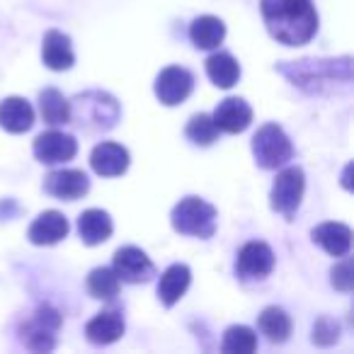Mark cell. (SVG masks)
<instances>
[{"label":"cell","instance_id":"cell-8","mask_svg":"<svg viewBox=\"0 0 354 354\" xmlns=\"http://www.w3.org/2000/svg\"><path fill=\"white\" fill-rule=\"evenodd\" d=\"M112 270L119 277V281H127V284H146V281H151L156 277V265L136 245L119 248L114 252Z\"/></svg>","mask_w":354,"mask_h":354},{"label":"cell","instance_id":"cell-5","mask_svg":"<svg viewBox=\"0 0 354 354\" xmlns=\"http://www.w3.org/2000/svg\"><path fill=\"white\" fill-rule=\"evenodd\" d=\"M252 156L262 170H277L294 158V143L279 124H265L252 136Z\"/></svg>","mask_w":354,"mask_h":354},{"label":"cell","instance_id":"cell-23","mask_svg":"<svg viewBox=\"0 0 354 354\" xmlns=\"http://www.w3.org/2000/svg\"><path fill=\"white\" fill-rule=\"evenodd\" d=\"M207 75L216 88H233L241 78V64L226 51H216L207 59Z\"/></svg>","mask_w":354,"mask_h":354},{"label":"cell","instance_id":"cell-4","mask_svg":"<svg viewBox=\"0 0 354 354\" xmlns=\"http://www.w3.org/2000/svg\"><path fill=\"white\" fill-rule=\"evenodd\" d=\"M216 209L209 202L199 197H185L175 204L170 214V223L180 236H194V238H212L216 233Z\"/></svg>","mask_w":354,"mask_h":354},{"label":"cell","instance_id":"cell-2","mask_svg":"<svg viewBox=\"0 0 354 354\" xmlns=\"http://www.w3.org/2000/svg\"><path fill=\"white\" fill-rule=\"evenodd\" d=\"M277 71L294 88L308 95H328L347 90L352 85V59H299L277 64Z\"/></svg>","mask_w":354,"mask_h":354},{"label":"cell","instance_id":"cell-28","mask_svg":"<svg viewBox=\"0 0 354 354\" xmlns=\"http://www.w3.org/2000/svg\"><path fill=\"white\" fill-rule=\"evenodd\" d=\"M185 133H187V138L194 146H212L221 131H218L216 124H214L212 114H194V117L189 119Z\"/></svg>","mask_w":354,"mask_h":354},{"label":"cell","instance_id":"cell-26","mask_svg":"<svg viewBox=\"0 0 354 354\" xmlns=\"http://www.w3.org/2000/svg\"><path fill=\"white\" fill-rule=\"evenodd\" d=\"M119 277L114 274L112 267H95L88 274V291L93 299L112 301L119 294Z\"/></svg>","mask_w":354,"mask_h":354},{"label":"cell","instance_id":"cell-30","mask_svg":"<svg viewBox=\"0 0 354 354\" xmlns=\"http://www.w3.org/2000/svg\"><path fill=\"white\" fill-rule=\"evenodd\" d=\"M330 281H333V286L337 291H344V294H349L354 286V270H352V260H349L347 255H344L342 262H337V265L330 270Z\"/></svg>","mask_w":354,"mask_h":354},{"label":"cell","instance_id":"cell-9","mask_svg":"<svg viewBox=\"0 0 354 354\" xmlns=\"http://www.w3.org/2000/svg\"><path fill=\"white\" fill-rule=\"evenodd\" d=\"M274 270V252L267 243L250 241L241 248L236 260V274L243 281H260Z\"/></svg>","mask_w":354,"mask_h":354},{"label":"cell","instance_id":"cell-3","mask_svg":"<svg viewBox=\"0 0 354 354\" xmlns=\"http://www.w3.org/2000/svg\"><path fill=\"white\" fill-rule=\"evenodd\" d=\"M119 102L102 90L80 93L71 102V122L85 129H112L119 122Z\"/></svg>","mask_w":354,"mask_h":354},{"label":"cell","instance_id":"cell-11","mask_svg":"<svg viewBox=\"0 0 354 354\" xmlns=\"http://www.w3.org/2000/svg\"><path fill=\"white\" fill-rule=\"evenodd\" d=\"M35 158L44 165H61V162H68L75 158L78 153V141H75L71 133H64V131H44L35 138Z\"/></svg>","mask_w":354,"mask_h":354},{"label":"cell","instance_id":"cell-7","mask_svg":"<svg viewBox=\"0 0 354 354\" xmlns=\"http://www.w3.org/2000/svg\"><path fill=\"white\" fill-rule=\"evenodd\" d=\"M306 189V177L304 170L299 165H289L284 170L277 172V180L272 185L270 192V207L277 214H281L284 218H294L296 209L301 207V199H304Z\"/></svg>","mask_w":354,"mask_h":354},{"label":"cell","instance_id":"cell-20","mask_svg":"<svg viewBox=\"0 0 354 354\" xmlns=\"http://www.w3.org/2000/svg\"><path fill=\"white\" fill-rule=\"evenodd\" d=\"M189 281H192V272L187 265H170L165 272L160 274L158 281V299L162 306H175L177 301L183 299L185 291L189 289Z\"/></svg>","mask_w":354,"mask_h":354},{"label":"cell","instance_id":"cell-21","mask_svg":"<svg viewBox=\"0 0 354 354\" xmlns=\"http://www.w3.org/2000/svg\"><path fill=\"white\" fill-rule=\"evenodd\" d=\"M112 231V218L102 209H88L78 216V236L85 245H100V243L109 241Z\"/></svg>","mask_w":354,"mask_h":354},{"label":"cell","instance_id":"cell-10","mask_svg":"<svg viewBox=\"0 0 354 354\" xmlns=\"http://www.w3.org/2000/svg\"><path fill=\"white\" fill-rule=\"evenodd\" d=\"M156 97L165 107H175V104L185 102L194 90V75L183 66H167L158 73L156 78Z\"/></svg>","mask_w":354,"mask_h":354},{"label":"cell","instance_id":"cell-24","mask_svg":"<svg viewBox=\"0 0 354 354\" xmlns=\"http://www.w3.org/2000/svg\"><path fill=\"white\" fill-rule=\"evenodd\" d=\"M257 325H260L262 335L274 344L286 342L291 335V318L279 306H267L260 313V318H257Z\"/></svg>","mask_w":354,"mask_h":354},{"label":"cell","instance_id":"cell-18","mask_svg":"<svg viewBox=\"0 0 354 354\" xmlns=\"http://www.w3.org/2000/svg\"><path fill=\"white\" fill-rule=\"evenodd\" d=\"M124 330H127V325H124L122 313L117 308H107L85 325V337L93 344H112L122 337Z\"/></svg>","mask_w":354,"mask_h":354},{"label":"cell","instance_id":"cell-25","mask_svg":"<svg viewBox=\"0 0 354 354\" xmlns=\"http://www.w3.org/2000/svg\"><path fill=\"white\" fill-rule=\"evenodd\" d=\"M39 112L51 127H61V124L71 122V102L56 88H46L39 93Z\"/></svg>","mask_w":354,"mask_h":354},{"label":"cell","instance_id":"cell-15","mask_svg":"<svg viewBox=\"0 0 354 354\" xmlns=\"http://www.w3.org/2000/svg\"><path fill=\"white\" fill-rule=\"evenodd\" d=\"M68 236V218L61 212H44L32 221L27 238L35 245H56Z\"/></svg>","mask_w":354,"mask_h":354},{"label":"cell","instance_id":"cell-14","mask_svg":"<svg viewBox=\"0 0 354 354\" xmlns=\"http://www.w3.org/2000/svg\"><path fill=\"white\" fill-rule=\"evenodd\" d=\"M90 165L100 177H119L129 167V151L119 143L102 141L90 153Z\"/></svg>","mask_w":354,"mask_h":354},{"label":"cell","instance_id":"cell-16","mask_svg":"<svg viewBox=\"0 0 354 354\" xmlns=\"http://www.w3.org/2000/svg\"><path fill=\"white\" fill-rule=\"evenodd\" d=\"M310 238L333 257H344L352 250V228L344 226V223L337 221L320 223V226H315L310 231Z\"/></svg>","mask_w":354,"mask_h":354},{"label":"cell","instance_id":"cell-13","mask_svg":"<svg viewBox=\"0 0 354 354\" xmlns=\"http://www.w3.org/2000/svg\"><path fill=\"white\" fill-rule=\"evenodd\" d=\"M214 124L218 131L223 133H241L250 127L252 122V109L243 97H226L218 102V107L212 114Z\"/></svg>","mask_w":354,"mask_h":354},{"label":"cell","instance_id":"cell-29","mask_svg":"<svg viewBox=\"0 0 354 354\" xmlns=\"http://www.w3.org/2000/svg\"><path fill=\"white\" fill-rule=\"evenodd\" d=\"M342 335V328L335 318L330 315H320L318 320L313 323V330H310V342L318 344V347H330L335 344Z\"/></svg>","mask_w":354,"mask_h":354},{"label":"cell","instance_id":"cell-1","mask_svg":"<svg viewBox=\"0 0 354 354\" xmlns=\"http://www.w3.org/2000/svg\"><path fill=\"white\" fill-rule=\"evenodd\" d=\"M260 10L267 32L284 46H304L318 32L313 0H262Z\"/></svg>","mask_w":354,"mask_h":354},{"label":"cell","instance_id":"cell-19","mask_svg":"<svg viewBox=\"0 0 354 354\" xmlns=\"http://www.w3.org/2000/svg\"><path fill=\"white\" fill-rule=\"evenodd\" d=\"M35 124V109L25 97H6L0 102V129L10 133H25Z\"/></svg>","mask_w":354,"mask_h":354},{"label":"cell","instance_id":"cell-6","mask_svg":"<svg viewBox=\"0 0 354 354\" xmlns=\"http://www.w3.org/2000/svg\"><path fill=\"white\" fill-rule=\"evenodd\" d=\"M61 328V315L54 306L44 304L35 310L27 323H22V344L32 352H51L56 347V333Z\"/></svg>","mask_w":354,"mask_h":354},{"label":"cell","instance_id":"cell-17","mask_svg":"<svg viewBox=\"0 0 354 354\" xmlns=\"http://www.w3.org/2000/svg\"><path fill=\"white\" fill-rule=\"evenodd\" d=\"M41 61L51 71H68L75 64L73 46H71L68 35L59 30H49L41 41Z\"/></svg>","mask_w":354,"mask_h":354},{"label":"cell","instance_id":"cell-12","mask_svg":"<svg viewBox=\"0 0 354 354\" xmlns=\"http://www.w3.org/2000/svg\"><path fill=\"white\" fill-rule=\"evenodd\" d=\"M44 189L46 194L64 202H75V199L85 197L90 189V180L83 170H54L44 177Z\"/></svg>","mask_w":354,"mask_h":354},{"label":"cell","instance_id":"cell-27","mask_svg":"<svg viewBox=\"0 0 354 354\" xmlns=\"http://www.w3.org/2000/svg\"><path fill=\"white\" fill-rule=\"evenodd\" d=\"M257 349V335L248 325H231L223 333V354H252Z\"/></svg>","mask_w":354,"mask_h":354},{"label":"cell","instance_id":"cell-31","mask_svg":"<svg viewBox=\"0 0 354 354\" xmlns=\"http://www.w3.org/2000/svg\"><path fill=\"white\" fill-rule=\"evenodd\" d=\"M349 175H352V162H347V165H344V172H342V187L344 189H352V180H349Z\"/></svg>","mask_w":354,"mask_h":354},{"label":"cell","instance_id":"cell-22","mask_svg":"<svg viewBox=\"0 0 354 354\" xmlns=\"http://www.w3.org/2000/svg\"><path fill=\"white\" fill-rule=\"evenodd\" d=\"M223 37H226V25L214 15H202L197 20H192V25H189V39H192V44L197 49H216L223 41Z\"/></svg>","mask_w":354,"mask_h":354}]
</instances>
